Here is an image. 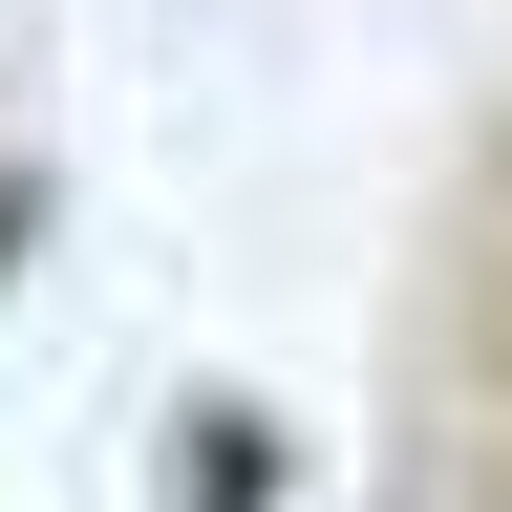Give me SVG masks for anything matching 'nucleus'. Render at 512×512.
I'll return each instance as SVG.
<instances>
[{"mask_svg":"<svg viewBox=\"0 0 512 512\" xmlns=\"http://www.w3.org/2000/svg\"><path fill=\"white\" fill-rule=\"evenodd\" d=\"M0 256H22V214H0Z\"/></svg>","mask_w":512,"mask_h":512,"instance_id":"nucleus-1","label":"nucleus"}]
</instances>
